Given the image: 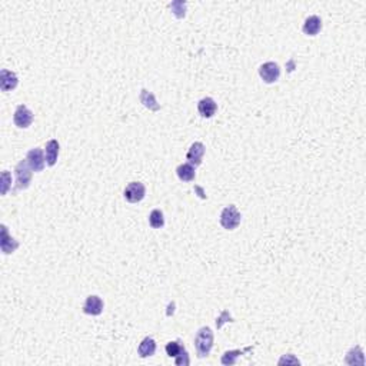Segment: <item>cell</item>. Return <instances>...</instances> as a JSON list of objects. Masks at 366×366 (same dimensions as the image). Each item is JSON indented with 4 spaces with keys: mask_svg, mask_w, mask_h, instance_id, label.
<instances>
[{
    "mask_svg": "<svg viewBox=\"0 0 366 366\" xmlns=\"http://www.w3.org/2000/svg\"><path fill=\"white\" fill-rule=\"evenodd\" d=\"M195 346H196V350H198L199 357L208 356L210 353L212 346H213V332H212L210 327L205 326L199 329L196 337H195Z\"/></svg>",
    "mask_w": 366,
    "mask_h": 366,
    "instance_id": "cell-1",
    "label": "cell"
},
{
    "mask_svg": "<svg viewBox=\"0 0 366 366\" xmlns=\"http://www.w3.org/2000/svg\"><path fill=\"white\" fill-rule=\"evenodd\" d=\"M32 168L29 166L28 160H20L19 165L16 166L15 172H16V186L12 190V193H16L18 190L29 188L30 182H32Z\"/></svg>",
    "mask_w": 366,
    "mask_h": 366,
    "instance_id": "cell-2",
    "label": "cell"
},
{
    "mask_svg": "<svg viewBox=\"0 0 366 366\" xmlns=\"http://www.w3.org/2000/svg\"><path fill=\"white\" fill-rule=\"evenodd\" d=\"M240 219H242V215L239 212L235 205H229L226 208L222 210L220 213V225L226 230H233L236 229L240 225Z\"/></svg>",
    "mask_w": 366,
    "mask_h": 366,
    "instance_id": "cell-3",
    "label": "cell"
},
{
    "mask_svg": "<svg viewBox=\"0 0 366 366\" xmlns=\"http://www.w3.org/2000/svg\"><path fill=\"white\" fill-rule=\"evenodd\" d=\"M125 199L129 203H138L146 195V188L140 182H130L128 186L125 188Z\"/></svg>",
    "mask_w": 366,
    "mask_h": 366,
    "instance_id": "cell-4",
    "label": "cell"
},
{
    "mask_svg": "<svg viewBox=\"0 0 366 366\" xmlns=\"http://www.w3.org/2000/svg\"><path fill=\"white\" fill-rule=\"evenodd\" d=\"M259 75L265 83H275L280 76V68L275 62H266L259 68Z\"/></svg>",
    "mask_w": 366,
    "mask_h": 366,
    "instance_id": "cell-5",
    "label": "cell"
},
{
    "mask_svg": "<svg viewBox=\"0 0 366 366\" xmlns=\"http://www.w3.org/2000/svg\"><path fill=\"white\" fill-rule=\"evenodd\" d=\"M13 122H15V125L18 128L28 129L32 125V122H33V113H32V110L28 106H25V105H19L16 108L15 115H13Z\"/></svg>",
    "mask_w": 366,
    "mask_h": 366,
    "instance_id": "cell-6",
    "label": "cell"
},
{
    "mask_svg": "<svg viewBox=\"0 0 366 366\" xmlns=\"http://www.w3.org/2000/svg\"><path fill=\"white\" fill-rule=\"evenodd\" d=\"M26 160L29 163V166L32 170L35 172H42L45 169V162H46V156L43 153V150L40 148H33L28 152V156Z\"/></svg>",
    "mask_w": 366,
    "mask_h": 366,
    "instance_id": "cell-7",
    "label": "cell"
},
{
    "mask_svg": "<svg viewBox=\"0 0 366 366\" xmlns=\"http://www.w3.org/2000/svg\"><path fill=\"white\" fill-rule=\"evenodd\" d=\"M103 306H105V303H103V300H102L99 296H96V295H90V296H88V299H86L85 305H83V312H85L86 315L98 316V315H100V313L103 312Z\"/></svg>",
    "mask_w": 366,
    "mask_h": 366,
    "instance_id": "cell-8",
    "label": "cell"
},
{
    "mask_svg": "<svg viewBox=\"0 0 366 366\" xmlns=\"http://www.w3.org/2000/svg\"><path fill=\"white\" fill-rule=\"evenodd\" d=\"M19 83L18 75L15 72L8 69H3L0 72V88L3 92H10L13 90Z\"/></svg>",
    "mask_w": 366,
    "mask_h": 366,
    "instance_id": "cell-9",
    "label": "cell"
},
{
    "mask_svg": "<svg viewBox=\"0 0 366 366\" xmlns=\"http://www.w3.org/2000/svg\"><path fill=\"white\" fill-rule=\"evenodd\" d=\"M203 155H205V145L200 143V142H195V143L190 146V149H189L186 158H188L189 163H190L192 166H199V165L202 163Z\"/></svg>",
    "mask_w": 366,
    "mask_h": 366,
    "instance_id": "cell-10",
    "label": "cell"
},
{
    "mask_svg": "<svg viewBox=\"0 0 366 366\" xmlns=\"http://www.w3.org/2000/svg\"><path fill=\"white\" fill-rule=\"evenodd\" d=\"M198 110L202 118H212L218 110V105L212 98H203L198 103Z\"/></svg>",
    "mask_w": 366,
    "mask_h": 366,
    "instance_id": "cell-11",
    "label": "cell"
},
{
    "mask_svg": "<svg viewBox=\"0 0 366 366\" xmlns=\"http://www.w3.org/2000/svg\"><path fill=\"white\" fill-rule=\"evenodd\" d=\"M0 245H2V250H3V253H6V255H9V253H13L18 246H19V243L15 240V239L9 236V232H8V228L3 225L2 226V242H0Z\"/></svg>",
    "mask_w": 366,
    "mask_h": 366,
    "instance_id": "cell-12",
    "label": "cell"
},
{
    "mask_svg": "<svg viewBox=\"0 0 366 366\" xmlns=\"http://www.w3.org/2000/svg\"><path fill=\"white\" fill-rule=\"evenodd\" d=\"M322 29V20L319 16H309L303 23V33L307 36H316Z\"/></svg>",
    "mask_w": 366,
    "mask_h": 366,
    "instance_id": "cell-13",
    "label": "cell"
},
{
    "mask_svg": "<svg viewBox=\"0 0 366 366\" xmlns=\"http://www.w3.org/2000/svg\"><path fill=\"white\" fill-rule=\"evenodd\" d=\"M59 142L52 139L46 143V163L48 166H55L56 165V160H58V156H59Z\"/></svg>",
    "mask_w": 366,
    "mask_h": 366,
    "instance_id": "cell-14",
    "label": "cell"
},
{
    "mask_svg": "<svg viewBox=\"0 0 366 366\" xmlns=\"http://www.w3.org/2000/svg\"><path fill=\"white\" fill-rule=\"evenodd\" d=\"M155 352H156V342H155V339L150 336L145 337V339L142 340V343H140L138 347L139 356L140 357L153 356Z\"/></svg>",
    "mask_w": 366,
    "mask_h": 366,
    "instance_id": "cell-15",
    "label": "cell"
},
{
    "mask_svg": "<svg viewBox=\"0 0 366 366\" xmlns=\"http://www.w3.org/2000/svg\"><path fill=\"white\" fill-rule=\"evenodd\" d=\"M176 173H178V178L182 182H192L195 176H196V172H195V166H192L190 163H182L179 165L176 169Z\"/></svg>",
    "mask_w": 366,
    "mask_h": 366,
    "instance_id": "cell-16",
    "label": "cell"
},
{
    "mask_svg": "<svg viewBox=\"0 0 366 366\" xmlns=\"http://www.w3.org/2000/svg\"><path fill=\"white\" fill-rule=\"evenodd\" d=\"M252 347H246V349H243V350H228V352H225L223 353V356H222V365H235L236 363V359H238L240 355H243L245 352L247 350H250Z\"/></svg>",
    "mask_w": 366,
    "mask_h": 366,
    "instance_id": "cell-17",
    "label": "cell"
},
{
    "mask_svg": "<svg viewBox=\"0 0 366 366\" xmlns=\"http://www.w3.org/2000/svg\"><path fill=\"white\" fill-rule=\"evenodd\" d=\"M149 223L150 226L153 229H160L165 226V218H163V212L159 210V209H155L150 212L149 215Z\"/></svg>",
    "mask_w": 366,
    "mask_h": 366,
    "instance_id": "cell-18",
    "label": "cell"
},
{
    "mask_svg": "<svg viewBox=\"0 0 366 366\" xmlns=\"http://www.w3.org/2000/svg\"><path fill=\"white\" fill-rule=\"evenodd\" d=\"M185 349V346L182 345V342L180 340H175V342H169L168 345H166V353H168V356L170 357H176Z\"/></svg>",
    "mask_w": 366,
    "mask_h": 366,
    "instance_id": "cell-19",
    "label": "cell"
},
{
    "mask_svg": "<svg viewBox=\"0 0 366 366\" xmlns=\"http://www.w3.org/2000/svg\"><path fill=\"white\" fill-rule=\"evenodd\" d=\"M189 362H190V360H189L188 350H186V349H183V350L179 353L178 356H176V365L186 366V365H189Z\"/></svg>",
    "mask_w": 366,
    "mask_h": 366,
    "instance_id": "cell-20",
    "label": "cell"
},
{
    "mask_svg": "<svg viewBox=\"0 0 366 366\" xmlns=\"http://www.w3.org/2000/svg\"><path fill=\"white\" fill-rule=\"evenodd\" d=\"M2 182H3L2 193H3V195H6V193H8V190H9V186H10V173L8 172V170H5V172H3V175H2Z\"/></svg>",
    "mask_w": 366,
    "mask_h": 366,
    "instance_id": "cell-21",
    "label": "cell"
},
{
    "mask_svg": "<svg viewBox=\"0 0 366 366\" xmlns=\"http://www.w3.org/2000/svg\"><path fill=\"white\" fill-rule=\"evenodd\" d=\"M289 363V362H292V363H299V360L297 359H293V357H290V355H287V356L282 357L280 360H279V365H282V363Z\"/></svg>",
    "mask_w": 366,
    "mask_h": 366,
    "instance_id": "cell-22",
    "label": "cell"
}]
</instances>
